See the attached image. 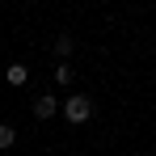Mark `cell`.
Segmentation results:
<instances>
[{
	"mask_svg": "<svg viewBox=\"0 0 156 156\" xmlns=\"http://www.w3.org/2000/svg\"><path fill=\"white\" fill-rule=\"evenodd\" d=\"M13 144H17V131L9 122H0V148H13Z\"/></svg>",
	"mask_w": 156,
	"mask_h": 156,
	"instance_id": "5b68a950",
	"label": "cell"
},
{
	"mask_svg": "<svg viewBox=\"0 0 156 156\" xmlns=\"http://www.w3.org/2000/svg\"><path fill=\"white\" fill-rule=\"evenodd\" d=\"M68 80H76L72 68H68V63H55V84H68Z\"/></svg>",
	"mask_w": 156,
	"mask_h": 156,
	"instance_id": "8992f818",
	"label": "cell"
},
{
	"mask_svg": "<svg viewBox=\"0 0 156 156\" xmlns=\"http://www.w3.org/2000/svg\"><path fill=\"white\" fill-rule=\"evenodd\" d=\"M63 118H68L72 127H84V122L93 118V101H89L84 93H72V97L63 101Z\"/></svg>",
	"mask_w": 156,
	"mask_h": 156,
	"instance_id": "6da1fadb",
	"label": "cell"
},
{
	"mask_svg": "<svg viewBox=\"0 0 156 156\" xmlns=\"http://www.w3.org/2000/svg\"><path fill=\"white\" fill-rule=\"evenodd\" d=\"M51 51H55V59H59V63H68V55H72V38H68V34H59V38L51 42Z\"/></svg>",
	"mask_w": 156,
	"mask_h": 156,
	"instance_id": "277c9868",
	"label": "cell"
},
{
	"mask_svg": "<svg viewBox=\"0 0 156 156\" xmlns=\"http://www.w3.org/2000/svg\"><path fill=\"white\" fill-rule=\"evenodd\" d=\"M4 84H13V89H26V84H30V68H26V63H9V72H4Z\"/></svg>",
	"mask_w": 156,
	"mask_h": 156,
	"instance_id": "3957f363",
	"label": "cell"
},
{
	"mask_svg": "<svg viewBox=\"0 0 156 156\" xmlns=\"http://www.w3.org/2000/svg\"><path fill=\"white\" fill-rule=\"evenodd\" d=\"M55 114H63V105L55 101L51 93H42V97H34V118H42V122H47V118H55Z\"/></svg>",
	"mask_w": 156,
	"mask_h": 156,
	"instance_id": "7a4b0ae2",
	"label": "cell"
}]
</instances>
